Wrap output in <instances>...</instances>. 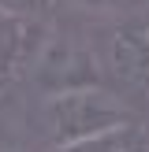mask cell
Masks as SVG:
<instances>
[{
  "label": "cell",
  "mask_w": 149,
  "mask_h": 152,
  "mask_svg": "<svg viewBox=\"0 0 149 152\" xmlns=\"http://www.w3.org/2000/svg\"><path fill=\"white\" fill-rule=\"evenodd\" d=\"M37 119H41L37 126L45 130L49 145L60 148L134 123L138 108L112 86H78V89H60V93H41Z\"/></svg>",
  "instance_id": "6da1fadb"
},
{
  "label": "cell",
  "mask_w": 149,
  "mask_h": 152,
  "mask_svg": "<svg viewBox=\"0 0 149 152\" xmlns=\"http://www.w3.org/2000/svg\"><path fill=\"white\" fill-rule=\"evenodd\" d=\"M49 41H52L49 26L41 19L0 15V86H15L22 78H34Z\"/></svg>",
  "instance_id": "3957f363"
},
{
  "label": "cell",
  "mask_w": 149,
  "mask_h": 152,
  "mask_svg": "<svg viewBox=\"0 0 149 152\" xmlns=\"http://www.w3.org/2000/svg\"><path fill=\"white\" fill-rule=\"evenodd\" d=\"M60 7H63V0H0V15H11V19H41V22H49Z\"/></svg>",
  "instance_id": "5b68a950"
},
{
  "label": "cell",
  "mask_w": 149,
  "mask_h": 152,
  "mask_svg": "<svg viewBox=\"0 0 149 152\" xmlns=\"http://www.w3.org/2000/svg\"><path fill=\"white\" fill-rule=\"evenodd\" d=\"M52 152H149V123L134 119L119 130L97 134L89 141H74V145H60Z\"/></svg>",
  "instance_id": "277c9868"
},
{
  "label": "cell",
  "mask_w": 149,
  "mask_h": 152,
  "mask_svg": "<svg viewBox=\"0 0 149 152\" xmlns=\"http://www.w3.org/2000/svg\"><path fill=\"white\" fill-rule=\"evenodd\" d=\"M104 82L138 108L149 104V26L145 19H119L101 48Z\"/></svg>",
  "instance_id": "7a4b0ae2"
}]
</instances>
